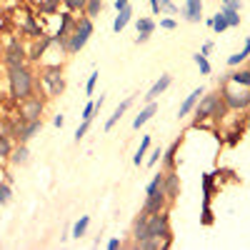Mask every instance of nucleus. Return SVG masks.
I'll return each instance as SVG.
<instances>
[{
  "label": "nucleus",
  "instance_id": "39448f33",
  "mask_svg": "<svg viewBox=\"0 0 250 250\" xmlns=\"http://www.w3.org/2000/svg\"><path fill=\"white\" fill-rule=\"evenodd\" d=\"M73 28H75V18H73L70 10H65V13L60 15V28H58L55 38H53L65 55H68V40H70V35H73Z\"/></svg>",
  "mask_w": 250,
  "mask_h": 250
},
{
  "label": "nucleus",
  "instance_id": "c85d7f7f",
  "mask_svg": "<svg viewBox=\"0 0 250 250\" xmlns=\"http://www.w3.org/2000/svg\"><path fill=\"white\" fill-rule=\"evenodd\" d=\"M10 153H13V143H10V138L0 133V160H8Z\"/></svg>",
  "mask_w": 250,
  "mask_h": 250
},
{
  "label": "nucleus",
  "instance_id": "72a5a7b5",
  "mask_svg": "<svg viewBox=\"0 0 250 250\" xmlns=\"http://www.w3.org/2000/svg\"><path fill=\"white\" fill-rule=\"evenodd\" d=\"M58 3H60V0H40V13L53 15L58 10Z\"/></svg>",
  "mask_w": 250,
  "mask_h": 250
},
{
  "label": "nucleus",
  "instance_id": "e433bc0d",
  "mask_svg": "<svg viewBox=\"0 0 250 250\" xmlns=\"http://www.w3.org/2000/svg\"><path fill=\"white\" fill-rule=\"evenodd\" d=\"M98 78H100V73H98V70H93V73H90V78H88V83H85V93H88V95H93V90H95V83H98Z\"/></svg>",
  "mask_w": 250,
  "mask_h": 250
},
{
  "label": "nucleus",
  "instance_id": "6ab92c4d",
  "mask_svg": "<svg viewBox=\"0 0 250 250\" xmlns=\"http://www.w3.org/2000/svg\"><path fill=\"white\" fill-rule=\"evenodd\" d=\"M130 105H133V98H125V100L120 103V105L113 110V115H110V118H108V123H105V133H110V130H113V125H115V123H118V120L125 115V110H128Z\"/></svg>",
  "mask_w": 250,
  "mask_h": 250
},
{
  "label": "nucleus",
  "instance_id": "dca6fc26",
  "mask_svg": "<svg viewBox=\"0 0 250 250\" xmlns=\"http://www.w3.org/2000/svg\"><path fill=\"white\" fill-rule=\"evenodd\" d=\"M155 110H158L155 100H150L148 105H145V108H143V110H140V113L135 115V120H133V128H135V130H140L143 125H145V123H148V120H150V118L155 115Z\"/></svg>",
  "mask_w": 250,
  "mask_h": 250
},
{
  "label": "nucleus",
  "instance_id": "9b49d317",
  "mask_svg": "<svg viewBox=\"0 0 250 250\" xmlns=\"http://www.w3.org/2000/svg\"><path fill=\"white\" fill-rule=\"evenodd\" d=\"M170 85H173V75H170V73H163V75H160V78L155 80V85H153V88L148 90V95H145V100H148V103H150V100H158V98H160V95H163L165 90H168Z\"/></svg>",
  "mask_w": 250,
  "mask_h": 250
},
{
  "label": "nucleus",
  "instance_id": "37998d69",
  "mask_svg": "<svg viewBox=\"0 0 250 250\" xmlns=\"http://www.w3.org/2000/svg\"><path fill=\"white\" fill-rule=\"evenodd\" d=\"M120 245H123V243H120V238H110V240H108V250H118Z\"/></svg>",
  "mask_w": 250,
  "mask_h": 250
},
{
  "label": "nucleus",
  "instance_id": "4be33fe9",
  "mask_svg": "<svg viewBox=\"0 0 250 250\" xmlns=\"http://www.w3.org/2000/svg\"><path fill=\"white\" fill-rule=\"evenodd\" d=\"M228 83H235V85H250V68L233 70L230 75H228Z\"/></svg>",
  "mask_w": 250,
  "mask_h": 250
},
{
  "label": "nucleus",
  "instance_id": "b1692460",
  "mask_svg": "<svg viewBox=\"0 0 250 250\" xmlns=\"http://www.w3.org/2000/svg\"><path fill=\"white\" fill-rule=\"evenodd\" d=\"M23 30H25L30 38H43V30H40V28L35 25L33 15H23Z\"/></svg>",
  "mask_w": 250,
  "mask_h": 250
},
{
  "label": "nucleus",
  "instance_id": "ddd939ff",
  "mask_svg": "<svg viewBox=\"0 0 250 250\" xmlns=\"http://www.w3.org/2000/svg\"><path fill=\"white\" fill-rule=\"evenodd\" d=\"M5 65L8 68H20V65H28L25 62V50L20 45H10L5 53Z\"/></svg>",
  "mask_w": 250,
  "mask_h": 250
},
{
  "label": "nucleus",
  "instance_id": "a211bd4d",
  "mask_svg": "<svg viewBox=\"0 0 250 250\" xmlns=\"http://www.w3.org/2000/svg\"><path fill=\"white\" fill-rule=\"evenodd\" d=\"M133 238H135V245L148 238V213H140V218L135 220V225H133Z\"/></svg>",
  "mask_w": 250,
  "mask_h": 250
},
{
  "label": "nucleus",
  "instance_id": "7ed1b4c3",
  "mask_svg": "<svg viewBox=\"0 0 250 250\" xmlns=\"http://www.w3.org/2000/svg\"><path fill=\"white\" fill-rule=\"evenodd\" d=\"M90 35H93V18H88V15L78 18V20H75V28H73V35H70V40H68V55L80 53L83 48L88 45Z\"/></svg>",
  "mask_w": 250,
  "mask_h": 250
},
{
  "label": "nucleus",
  "instance_id": "20e7f679",
  "mask_svg": "<svg viewBox=\"0 0 250 250\" xmlns=\"http://www.w3.org/2000/svg\"><path fill=\"white\" fill-rule=\"evenodd\" d=\"M220 98H223L228 110H245V108H250V90H243L240 85H238V90H233V88H228L225 80H223Z\"/></svg>",
  "mask_w": 250,
  "mask_h": 250
},
{
  "label": "nucleus",
  "instance_id": "f257e3e1",
  "mask_svg": "<svg viewBox=\"0 0 250 250\" xmlns=\"http://www.w3.org/2000/svg\"><path fill=\"white\" fill-rule=\"evenodd\" d=\"M8 80H10V98L13 100H25L35 90V73L28 65L20 68H8Z\"/></svg>",
  "mask_w": 250,
  "mask_h": 250
},
{
  "label": "nucleus",
  "instance_id": "7c9ffc66",
  "mask_svg": "<svg viewBox=\"0 0 250 250\" xmlns=\"http://www.w3.org/2000/svg\"><path fill=\"white\" fill-rule=\"evenodd\" d=\"M163 180H165V173H158L150 183H148V188H145V193L148 195H153V193H158V190H163Z\"/></svg>",
  "mask_w": 250,
  "mask_h": 250
},
{
  "label": "nucleus",
  "instance_id": "bb28decb",
  "mask_svg": "<svg viewBox=\"0 0 250 250\" xmlns=\"http://www.w3.org/2000/svg\"><path fill=\"white\" fill-rule=\"evenodd\" d=\"M220 10L225 13L228 25H230V28H238L240 25V10H233V8H228V5H220Z\"/></svg>",
  "mask_w": 250,
  "mask_h": 250
},
{
  "label": "nucleus",
  "instance_id": "2eb2a0df",
  "mask_svg": "<svg viewBox=\"0 0 250 250\" xmlns=\"http://www.w3.org/2000/svg\"><path fill=\"white\" fill-rule=\"evenodd\" d=\"M130 20H133V8H130V5L120 8L118 15H115V20H113V30H115V33H123L125 28H128Z\"/></svg>",
  "mask_w": 250,
  "mask_h": 250
},
{
  "label": "nucleus",
  "instance_id": "f03ea898",
  "mask_svg": "<svg viewBox=\"0 0 250 250\" xmlns=\"http://www.w3.org/2000/svg\"><path fill=\"white\" fill-rule=\"evenodd\" d=\"M225 110L228 108H225L220 93H213V95H205L203 93V98L198 100V105H195V125H200L208 118H220Z\"/></svg>",
  "mask_w": 250,
  "mask_h": 250
},
{
  "label": "nucleus",
  "instance_id": "79ce46f5",
  "mask_svg": "<svg viewBox=\"0 0 250 250\" xmlns=\"http://www.w3.org/2000/svg\"><path fill=\"white\" fill-rule=\"evenodd\" d=\"M160 155H163V150H160V148H155V150L150 153V158H148V165H150V168H153V165L160 160Z\"/></svg>",
  "mask_w": 250,
  "mask_h": 250
},
{
  "label": "nucleus",
  "instance_id": "f8f14e48",
  "mask_svg": "<svg viewBox=\"0 0 250 250\" xmlns=\"http://www.w3.org/2000/svg\"><path fill=\"white\" fill-rule=\"evenodd\" d=\"M183 18L188 23H200L203 20V0H185Z\"/></svg>",
  "mask_w": 250,
  "mask_h": 250
},
{
  "label": "nucleus",
  "instance_id": "2f4dec72",
  "mask_svg": "<svg viewBox=\"0 0 250 250\" xmlns=\"http://www.w3.org/2000/svg\"><path fill=\"white\" fill-rule=\"evenodd\" d=\"M193 60H195V65L200 68V73H203V75H210V62H208V58H205L203 53H195V55H193Z\"/></svg>",
  "mask_w": 250,
  "mask_h": 250
},
{
  "label": "nucleus",
  "instance_id": "a878e982",
  "mask_svg": "<svg viewBox=\"0 0 250 250\" xmlns=\"http://www.w3.org/2000/svg\"><path fill=\"white\" fill-rule=\"evenodd\" d=\"M135 28H138V33H148V35H153V33H155V20H153V18H138Z\"/></svg>",
  "mask_w": 250,
  "mask_h": 250
},
{
  "label": "nucleus",
  "instance_id": "49530a36",
  "mask_svg": "<svg viewBox=\"0 0 250 250\" xmlns=\"http://www.w3.org/2000/svg\"><path fill=\"white\" fill-rule=\"evenodd\" d=\"M150 8H153V15H160V0H150Z\"/></svg>",
  "mask_w": 250,
  "mask_h": 250
},
{
  "label": "nucleus",
  "instance_id": "cd10ccee",
  "mask_svg": "<svg viewBox=\"0 0 250 250\" xmlns=\"http://www.w3.org/2000/svg\"><path fill=\"white\" fill-rule=\"evenodd\" d=\"M100 10H103V0H85V13L88 18H98L100 15Z\"/></svg>",
  "mask_w": 250,
  "mask_h": 250
},
{
  "label": "nucleus",
  "instance_id": "c03bdc74",
  "mask_svg": "<svg viewBox=\"0 0 250 250\" xmlns=\"http://www.w3.org/2000/svg\"><path fill=\"white\" fill-rule=\"evenodd\" d=\"M148 40H150L148 33H138V35H135V43H138V45H140V43H148Z\"/></svg>",
  "mask_w": 250,
  "mask_h": 250
},
{
  "label": "nucleus",
  "instance_id": "de8ad7c7",
  "mask_svg": "<svg viewBox=\"0 0 250 250\" xmlns=\"http://www.w3.org/2000/svg\"><path fill=\"white\" fill-rule=\"evenodd\" d=\"M115 10H120V8H125V5H130V0H115Z\"/></svg>",
  "mask_w": 250,
  "mask_h": 250
},
{
  "label": "nucleus",
  "instance_id": "4468645a",
  "mask_svg": "<svg viewBox=\"0 0 250 250\" xmlns=\"http://www.w3.org/2000/svg\"><path fill=\"white\" fill-rule=\"evenodd\" d=\"M203 88H195L190 95H188L185 100H183V105H180V110H178V118H185V115H190L193 110H195V105H198V100L203 98Z\"/></svg>",
  "mask_w": 250,
  "mask_h": 250
},
{
  "label": "nucleus",
  "instance_id": "4c0bfd02",
  "mask_svg": "<svg viewBox=\"0 0 250 250\" xmlns=\"http://www.w3.org/2000/svg\"><path fill=\"white\" fill-rule=\"evenodd\" d=\"M203 225H213V210H210V203L203 205Z\"/></svg>",
  "mask_w": 250,
  "mask_h": 250
},
{
  "label": "nucleus",
  "instance_id": "f704fd0d",
  "mask_svg": "<svg viewBox=\"0 0 250 250\" xmlns=\"http://www.w3.org/2000/svg\"><path fill=\"white\" fill-rule=\"evenodd\" d=\"M60 3H65V8L70 10V13H83L85 10V0H60Z\"/></svg>",
  "mask_w": 250,
  "mask_h": 250
},
{
  "label": "nucleus",
  "instance_id": "423d86ee",
  "mask_svg": "<svg viewBox=\"0 0 250 250\" xmlns=\"http://www.w3.org/2000/svg\"><path fill=\"white\" fill-rule=\"evenodd\" d=\"M43 85H45V93L50 95V98H55V95H60L62 90H65V80H62V70L60 68H45V73H43Z\"/></svg>",
  "mask_w": 250,
  "mask_h": 250
},
{
  "label": "nucleus",
  "instance_id": "a18cd8bd",
  "mask_svg": "<svg viewBox=\"0 0 250 250\" xmlns=\"http://www.w3.org/2000/svg\"><path fill=\"white\" fill-rule=\"evenodd\" d=\"M53 125H55V128H62V125H65V118H62V115H55V118H53Z\"/></svg>",
  "mask_w": 250,
  "mask_h": 250
},
{
  "label": "nucleus",
  "instance_id": "09e8293b",
  "mask_svg": "<svg viewBox=\"0 0 250 250\" xmlns=\"http://www.w3.org/2000/svg\"><path fill=\"white\" fill-rule=\"evenodd\" d=\"M210 50H213V43H205V45L200 48V53H203V55H210Z\"/></svg>",
  "mask_w": 250,
  "mask_h": 250
},
{
  "label": "nucleus",
  "instance_id": "c9c22d12",
  "mask_svg": "<svg viewBox=\"0 0 250 250\" xmlns=\"http://www.w3.org/2000/svg\"><path fill=\"white\" fill-rule=\"evenodd\" d=\"M90 123H93V120H83V123L78 125V130H75V143H80L83 138H85V133L90 130Z\"/></svg>",
  "mask_w": 250,
  "mask_h": 250
},
{
  "label": "nucleus",
  "instance_id": "0eeeda50",
  "mask_svg": "<svg viewBox=\"0 0 250 250\" xmlns=\"http://www.w3.org/2000/svg\"><path fill=\"white\" fill-rule=\"evenodd\" d=\"M43 110H45V105H43V100L40 98H35V95H30V98H25V100H20V108H18V113H20V120H38L40 115H43Z\"/></svg>",
  "mask_w": 250,
  "mask_h": 250
},
{
  "label": "nucleus",
  "instance_id": "ea45409f",
  "mask_svg": "<svg viewBox=\"0 0 250 250\" xmlns=\"http://www.w3.org/2000/svg\"><path fill=\"white\" fill-rule=\"evenodd\" d=\"M160 28H163V30H175L178 23H175L173 18H163V20H160Z\"/></svg>",
  "mask_w": 250,
  "mask_h": 250
},
{
  "label": "nucleus",
  "instance_id": "473e14b6",
  "mask_svg": "<svg viewBox=\"0 0 250 250\" xmlns=\"http://www.w3.org/2000/svg\"><path fill=\"white\" fill-rule=\"evenodd\" d=\"M13 200V190H10V183H0V205H8Z\"/></svg>",
  "mask_w": 250,
  "mask_h": 250
},
{
  "label": "nucleus",
  "instance_id": "aec40b11",
  "mask_svg": "<svg viewBox=\"0 0 250 250\" xmlns=\"http://www.w3.org/2000/svg\"><path fill=\"white\" fill-rule=\"evenodd\" d=\"M178 148H180V138H178V140H173V143H170V148L163 153V165H165L168 170H173V168H175V153H178Z\"/></svg>",
  "mask_w": 250,
  "mask_h": 250
},
{
  "label": "nucleus",
  "instance_id": "393cba45",
  "mask_svg": "<svg viewBox=\"0 0 250 250\" xmlns=\"http://www.w3.org/2000/svg\"><path fill=\"white\" fill-rule=\"evenodd\" d=\"M210 28H213L218 35H220V33H225L228 28H230V25H228V18H225V13H223V10H218V13L213 15V25H210Z\"/></svg>",
  "mask_w": 250,
  "mask_h": 250
},
{
  "label": "nucleus",
  "instance_id": "58836bf2",
  "mask_svg": "<svg viewBox=\"0 0 250 250\" xmlns=\"http://www.w3.org/2000/svg\"><path fill=\"white\" fill-rule=\"evenodd\" d=\"M160 13H168V15H173V13H178V8L173 5V0H160Z\"/></svg>",
  "mask_w": 250,
  "mask_h": 250
},
{
  "label": "nucleus",
  "instance_id": "a19ab883",
  "mask_svg": "<svg viewBox=\"0 0 250 250\" xmlns=\"http://www.w3.org/2000/svg\"><path fill=\"white\" fill-rule=\"evenodd\" d=\"M220 5H228L233 10H243V0H220Z\"/></svg>",
  "mask_w": 250,
  "mask_h": 250
},
{
  "label": "nucleus",
  "instance_id": "f3484780",
  "mask_svg": "<svg viewBox=\"0 0 250 250\" xmlns=\"http://www.w3.org/2000/svg\"><path fill=\"white\" fill-rule=\"evenodd\" d=\"M13 165H28L30 163V150H28V143H20L18 148H13L10 158H8Z\"/></svg>",
  "mask_w": 250,
  "mask_h": 250
},
{
  "label": "nucleus",
  "instance_id": "1a4fd4ad",
  "mask_svg": "<svg viewBox=\"0 0 250 250\" xmlns=\"http://www.w3.org/2000/svg\"><path fill=\"white\" fill-rule=\"evenodd\" d=\"M168 198H165L163 190L153 193V195H145V205H143V213H160V210H168Z\"/></svg>",
  "mask_w": 250,
  "mask_h": 250
},
{
  "label": "nucleus",
  "instance_id": "9d476101",
  "mask_svg": "<svg viewBox=\"0 0 250 250\" xmlns=\"http://www.w3.org/2000/svg\"><path fill=\"white\" fill-rule=\"evenodd\" d=\"M163 193H165V198H168V200H175V198H178V193H180V178H178L175 170H168V173H165Z\"/></svg>",
  "mask_w": 250,
  "mask_h": 250
},
{
  "label": "nucleus",
  "instance_id": "c756f323",
  "mask_svg": "<svg viewBox=\"0 0 250 250\" xmlns=\"http://www.w3.org/2000/svg\"><path fill=\"white\" fill-rule=\"evenodd\" d=\"M148 148H150V135H143V143H140V148H138V153H135V158H133L135 165L143 163V158H145V153H148Z\"/></svg>",
  "mask_w": 250,
  "mask_h": 250
},
{
  "label": "nucleus",
  "instance_id": "6e6552de",
  "mask_svg": "<svg viewBox=\"0 0 250 250\" xmlns=\"http://www.w3.org/2000/svg\"><path fill=\"white\" fill-rule=\"evenodd\" d=\"M40 130H43V120L38 118V120H25L20 128L13 130V135L18 138V143H28V140H33Z\"/></svg>",
  "mask_w": 250,
  "mask_h": 250
},
{
  "label": "nucleus",
  "instance_id": "5701e85b",
  "mask_svg": "<svg viewBox=\"0 0 250 250\" xmlns=\"http://www.w3.org/2000/svg\"><path fill=\"white\" fill-rule=\"evenodd\" d=\"M88 225H90V215H83V218H80V220L73 225V233H70V235H73L75 240H80L83 235L88 233Z\"/></svg>",
  "mask_w": 250,
  "mask_h": 250
},
{
  "label": "nucleus",
  "instance_id": "412c9836",
  "mask_svg": "<svg viewBox=\"0 0 250 250\" xmlns=\"http://www.w3.org/2000/svg\"><path fill=\"white\" fill-rule=\"evenodd\" d=\"M248 58H250V38L245 40V48H243L240 53H235V55L228 58V65H230V68H238V65H243Z\"/></svg>",
  "mask_w": 250,
  "mask_h": 250
}]
</instances>
